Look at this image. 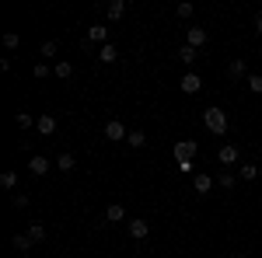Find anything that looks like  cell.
<instances>
[{"label": "cell", "instance_id": "cell-1", "mask_svg": "<svg viewBox=\"0 0 262 258\" xmlns=\"http://www.w3.org/2000/svg\"><path fill=\"white\" fill-rule=\"evenodd\" d=\"M203 126H206L213 136H224V133H227V112H224V108H217V105L203 108Z\"/></svg>", "mask_w": 262, "mask_h": 258}, {"label": "cell", "instance_id": "cell-2", "mask_svg": "<svg viewBox=\"0 0 262 258\" xmlns=\"http://www.w3.org/2000/svg\"><path fill=\"white\" fill-rule=\"evenodd\" d=\"M196 150H200V143H196V139H179V143H175V160H192L196 157Z\"/></svg>", "mask_w": 262, "mask_h": 258}, {"label": "cell", "instance_id": "cell-3", "mask_svg": "<svg viewBox=\"0 0 262 258\" xmlns=\"http://www.w3.org/2000/svg\"><path fill=\"white\" fill-rule=\"evenodd\" d=\"M179 87H182V95H200V87H203V80H200V74H185V77L179 80Z\"/></svg>", "mask_w": 262, "mask_h": 258}, {"label": "cell", "instance_id": "cell-4", "mask_svg": "<svg viewBox=\"0 0 262 258\" xmlns=\"http://www.w3.org/2000/svg\"><path fill=\"white\" fill-rule=\"evenodd\" d=\"M217 160H221L224 168H231V164H238V147H234V143H224L221 150H217Z\"/></svg>", "mask_w": 262, "mask_h": 258}, {"label": "cell", "instance_id": "cell-5", "mask_svg": "<svg viewBox=\"0 0 262 258\" xmlns=\"http://www.w3.org/2000/svg\"><path fill=\"white\" fill-rule=\"evenodd\" d=\"M35 133H39V136H53V133H56V119H53L49 112H46V115H39V122H35Z\"/></svg>", "mask_w": 262, "mask_h": 258}, {"label": "cell", "instance_id": "cell-6", "mask_svg": "<svg viewBox=\"0 0 262 258\" xmlns=\"http://www.w3.org/2000/svg\"><path fill=\"white\" fill-rule=\"evenodd\" d=\"M105 136H108V139H126L129 133H126V126H122L119 119H108V122H105Z\"/></svg>", "mask_w": 262, "mask_h": 258}, {"label": "cell", "instance_id": "cell-7", "mask_svg": "<svg viewBox=\"0 0 262 258\" xmlns=\"http://www.w3.org/2000/svg\"><path fill=\"white\" fill-rule=\"evenodd\" d=\"M147 234H150V223L147 220H129V238L133 241H143Z\"/></svg>", "mask_w": 262, "mask_h": 258}, {"label": "cell", "instance_id": "cell-8", "mask_svg": "<svg viewBox=\"0 0 262 258\" xmlns=\"http://www.w3.org/2000/svg\"><path fill=\"white\" fill-rule=\"evenodd\" d=\"M74 168H77V157H74L70 150H63L60 157H56V171H63V175H70Z\"/></svg>", "mask_w": 262, "mask_h": 258}, {"label": "cell", "instance_id": "cell-9", "mask_svg": "<svg viewBox=\"0 0 262 258\" xmlns=\"http://www.w3.org/2000/svg\"><path fill=\"white\" fill-rule=\"evenodd\" d=\"M28 171H32V175H49V157H42V154H35V157L28 160Z\"/></svg>", "mask_w": 262, "mask_h": 258}, {"label": "cell", "instance_id": "cell-10", "mask_svg": "<svg viewBox=\"0 0 262 258\" xmlns=\"http://www.w3.org/2000/svg\"><path fill=\"white\" fill-rule=\"evenodd\" d=\"M88 42H101V45H108V28H105V25H91V28H88Z\"/></svg>", "mask_w": 262, "mask_h": 258}, {"label": "cell", "instance_id": "cell-11", "mask_svg": "<svg viewBox=\"0 0 262 258\" xmlns=\"http://www.w3.org/2000/svg\"><path fill=\"white\" fill-rule=\"evenodd\" d=\"M192 189H196L200 196H206V192L213 189V178H210V175H192Z\"/></svg>", "mask_w": 262, "mask_h": 258}, {"label": "cell", "instance_id": "cell-12", "mask_svg": "<svg viewBox=\"0 0 262 258\" xmlns=\"http://www.w3.org/2000/svg\"><path fill=\"white\" fill-rule=\"evenodd\" d=\"M185 45H192V49L206 45V28H189V42H185Z\"/></svg>", "mask_w": 262, "mask_h": 258}, {"label": "cell", "instance_id": "cell-13", "mask_svg": "<svg viewBox=\"0 0 262 258\" xmlns=\"http://www.w3.org/2000/svg\"><path fill=\"white\" fill-rule=\"evenodd\" d=\"M105 220L108 223H119V220H126V209H122L119 202H112V206H105Z\"/></svg>", "mask_w": 262, "mask_h": 258}, {"label": "cell", "instance_id": "cell-14", "mask_svg": "<svg viewBox=\"0 0 262 258\" xmlns=\"http://www.w3.org/2000/svg\"><path fill=\"white\" fill-rule=\"evenodd\" d=\"M227 77H234V80L248 77V66H245V60H231V66H227Z\"/></svg>", "mask_w": 262, "mask_h": 258}, {"label": "cell", "instance_id": "cell-15", "mask_svg": "<svg viewBox=\"0 0 262 258\" xmlns=\"http://www.w3.org/2000/svg\"><path fill=\"white\" fill-rule=\"evenodd\" d=\"M179 60L185 63V66H192V63L200 60V49H192V45H182V49H179Z\"/></svg>", "mask_w": 262, "mask_h": 258}, {"label": "cell", "instance_id": "cell-16", "mask_svg": "<svg viewBox=\"0 0 262 258\" xmlns=\"http://www.w3.org/2000/svg\"><path fill=\"white\" fill-rule=\"evenodd\" d=\"M28 238L35 241V244L46 241V227H42V220H32V223H28Z\"/></svg>", "mask_w": 262, "mask_h": 258}, {"label": "cell", "instance_id": "cell-17", "mask_svg": "<svg viewBox=\"0 0 262 258\" xmlns=\"http://www.w3.org/2000/svg\"><path fill=\"white\" fill-rule=\"evenodd\" d=\"M98 60H101V63H116V60H119V53H116V45H112V42L98 49Z\"/></svg>", "mask_w": 262, "mask_h": 258}, {"label": "cell", "instance_id": "cell-18", "mask_svg": "<svg viewBox=\"0 0 262 258\" xmlns=\"http://www.w3.org/2000/svg\"><path fill=\"white\" fill-rule=\"evenodd\" d=\"M105 14H108V21H119L122 14H126V4H122V0H112V4H108V11H105Z\"/></svg>", "mask_w": 262, "mask_h": 258}, {"label": "cell", "instance_id": "cell-19", "mask_svg": "<svg viewBox=\"0 0 262 258\" xmlns=\"http://www.w3.org/2000/svg\"><path fill=\"white\" fill-rule=\"evenodd\" d=\"M238 178L242 181H255L259 178V168H255V164H242V168H238Z\"/></svg>", "mask_w": 262, "mask_h": 258}, {"label": "cell", "instance_id": "cell-20", "mask_svg": "<svg viewBox=\"0 0 262 258\" xmlns=\"http://www.w3.org/2000/svg\"><path fill=\"white\" fill-rule=\"evenodd\" d=\"M11 244H14V251H28L35 241L28 238V234H14V238H11Z\"/></svg>", "mask_w": 262, "mask_h": 258}, {"label": "cell", "instance_id": "cell-21", "mask_svg": "<svg viewBox=\"0 0 262 258\" xmlns=\"http://www.w3.org/2000/svg\"><path fill=\"white\" fill-rule=\"evenodd\" d=\"M14 122H18L21 129H32V126H35L39 119H35V115H28V112H18V115H14Z\"/></svg>", "mask_w": 262, "mask_h": 258}, {"label": "cell", "instance_id": "cell-22", "mask_svg": "<svg viewBox=\"0 0 262 258\" xmlns=\"http://www.w3.org/2000/svg\"><path fill=\"white\" fill-rule=\"evenodd\" d=\"M245 84H248V91L262 95V74H248V77H245Z\"/></svg>", "mask_w": 262, "mask_h": 258}, {"label": "cell", "instance_id": "cell-23", "mask_svg": "<svg viewBox=\"0 0 262 258\" xmlns=\"http://www.w3.org/2000/svg\"><path fill=\"white\" fill-rule=\"evenodd\" d=\"M14 185H18V175H14V171H4V175H0V189H7V192H11Z\"/></svg>", "mask_w": 262, "mask_h": 258}, {"label": "cell", "instance_id": "cell-24", "mask_svg": "<svg viewBox=\"0 0 262 258\" xmlns=\"http://www.w3.org/2000/svg\"><path fill=\"white\" fill-rule=\"evenodd\" d=\"M234 175H231V171H221V175H217V185H221V189H234Z\"/></svg>", "mask_w": 262, "mask_h": 258}, {"label": "cell", "instance_id": "cell-25", "mask_svg": "<svg viewBox=\"0 0 262 258\" xmlns=\"http://www.w3.org/2000/svg\"><path fill=\"white\" fill-rule=\"evenodd\" d=\"M126 143H129V147H143V143H147V136H143L140 129H133V133L126 136Z\"/></svg>", "mask_w": 262, "mask_h": 258}, {"label": "cell", "instance_id": "cell-26", "mask_svg": "<svg viewBox=\"0 0 262 258\" xmlns=\"http://www.w3.org/2000/svg\"><path fill=\"white\" fill-rule=\"evenodd\" d=\"M53 74H56L60 80H67L70 74H74V66H70V63H56V70H53Z\"/></svg>", "mask_w": 262, "mask_h": 258}, {"label": "cell", "instance_id": "cell-27", "mask_svg": "<svg viewBox=\"0 0 262 258\" xmlns=\"http://www.w3.org/2000/svg\"><path fill=\"white\" fill-rule=\"evenodd\" d=\"M192 11H196V7H192V4H189V0H185V4H179V7H175V14H179V18H192Z\"/></svg>", "mask_w": 262, "mask_h": 258}, {"label": "cell", "instance_id": "cell-28", "mask_svg": "<svg viewBox=\"0 0 262 258\" xmlns=\"http://www.w3.org/2000/svg\"><path fill=\"white\" fill-rule=\"evenodd\" d=\"M4 45H7V49H18V45H21V39L14 35V32H7V35H4Z\"/></svg>", "mask_w": 262, "mask_h": 258}, {"label": "cell", "instance_id": "cell-29", "mask_svg": "<svg viewBox=\"0 0 262 258\" xmlns=\"http://www.w3.org/2000/svg\"><path fill=\"white\" fill-rule=\"evenodd\" d=\"M39 53H42V56H56V42H42Z\"/></svg>", "mask_w": 262, "mask_h": 258}, {"label": "cell", "instance_id": "cell-30", "mask_svg": "<svg viewBox=\"0 0 262 258\" xmlns=\"http://www.w3.org/2000/svg\"><path fill=\"white\" fill-rule=\"evenodd\" d=\"M11 202H14L18 209H25V206H28V196H21V192H18V196H11Z\"/></svg>", "mask_w": 262, "mask_h": 258}, {"label": "cell", "instance_id": "cell-31", "mask_svg": "<svg viewBox=\"0 0 262 258\" xmlns=\"http://www.w3.org/2000/svg\"><path fill=\"white\" fill-rule=\"evenodd\" d=\"M175 168H179L182 175H192V160H182V164H175Z\"/></svg>", "mask_w": 262, "mask_h": 258}, {"label": "cell", "instance_id": "cell-32", "mask_svg": "<svg viewBox=\"0 0 262 258\" xmlns=\"http://www.w3.org/2000/svg\"><path fill=\"white\" fill-rule=\"evenodd\" d=\"M35 77H49V66L46 63H35Z\"/></svg>", "mask_w": 262, "mask_h": 258}, {"label": "cell", "instance_id": "cell-33", "mask_svg": "<svg viewBox=\"0 0 262 258\" xmlns=\"http://www.w3.org/2000/svg\"><path fill=\"white\" fill-rule=\"evenodd\" d=\"M255 28H259V35H262V11L255 14Z\"/></svg>", "mask_w": 262, "mask_h": 258}, {"label": "cell", "instance_id": "cell-34", "mask_svg": "<svg viewBox=\"0 0 262 258\" xmlns=\"http://www.w3.org/2000/svg\"><path fill=\"white\" fill-rule=\"evenodd\" d=\"M234 258H248V255H234Z\"/></svg>", "mask_w": 262, "mask_h": 258}]
</instances>
